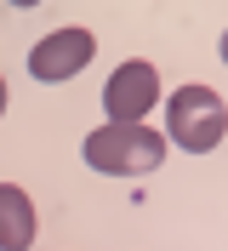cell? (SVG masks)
Segmentation results:
<instances>
[{"instance_id": "1", "label": "cell", "mask_w": 228, "mask_h": 251, "mask_svg": "<svg viewBox=\"0 0 228 251\" xmlns=\"http://www.w3.org/2000/svg\"><path fill=\"white\" fill-rule=\"evenodd\" d=\"M80 154L103 177H149L166 160V137L154 126H97V131H86Z\"/></svg>"}, {"instance_id": "2", "label": "cell", "mask_w": 228, "mask_h": 251, "mask_svg": "<svg viewBox=\"0 0 228 251\" xmlns=\"http://www.w3.org/2000/svg\"><path fill=\"white\" fill-rule=\"evenodd\" d=\"M223 126H228V103L217 86H177L166 97V137L188 154H211L223 143Z\"/></svg>"}, {"instance_id": "3", "label": "cell", "mask_w": 228, "mask_h": 251, "mask_svg": "<svg viewBox=\"0 0 228 251\" xmlns=\"http://www.w3.org/2000/svg\"><path fill=\"white\" fill-rule=\"evenodd\" d=\"M103 109H108V126H143L160 109V69L149 57L120 63L108 75V86H103Z\"/></svg>"}, {"instance_id": "4", "label": "cell", "mask_w": 228, "mask_h": 251, "mask_svg": "<svg viewBox=\"0 0 228 251\" xmlns=\"http://www.w3.org/2000/svg\"><path fill=\"white\" fill-rule=\"evenodd\" d=\"M91 57H97V34L91 29H51L40 46H29V75L57 86V80H75Z\"/></svg>"}, {"instance_id": "5", "label": "cell", "mask_w": 228, "mask_h": 251, "mask_svg": "<svg viewBox=\"0 0 228 251\" xmlns=\"http://www.w3.org/2000/svg\"><path fill=\"white\" fill-rule=\"evenodd\" d=\"M34 234V200L17 183H0V251H29Z\"/></svg>"}, {"instance_id": "6", "label": "cell", "mask_w": 228, "mask_h": 251, "mask_svg": "<svg viewBox=\"0 0 228 251\" xmlns=\"http://www.w3.org/2000/svg\"><path fill=\"white\" fill-rule=\"evenodd\" d=\"M0 114H6V75H0Z\"/></svg>"}]
</instances>
